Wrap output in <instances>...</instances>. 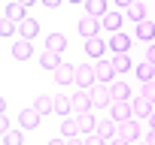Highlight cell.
<instances>
[{
	"mask_svg": "<svg viewBox=\"0 0 155 145\" xmlns=\"http://www.w3.org/2000/svg\"><path fill=\"white\" fill-rule=\"evenodd\" d=\"M40 66L55 72V69L61 66V54H58V51H52V48H43V51H40Z\"/></svg>",
	"mask_w": 155,
	"mask_h": 145,
	"instance_id": "obj_12",
	"label": "cell"
},
{
	"mask_svg": "<svg viewBox=\"0 0 155 145\" xmlns=\"http://www.w3.org/2000/svg\"><path fill=\"white\" fill-rule=\"evenodd\" d=\"M34 109H37L40 115H52V112H55V97H46V94H40V97L34 100Z\"/></svg>",
	"mask_w": 155,
	"mask_h": 145,
	"instance_id": "obj_20",
	"label": "cell"
},
{
	"mask_svg": "<svg viewBox=\"0 0 155 145\" xmlns=\"http://www.w3.org/2000/svg\"><path fill=\"white\" fill-rule=\"evenodd\" d=\"M88 91H91V109H110V103H113V88H110L107 82H97V85H91Z\"/></svg>",
	"mask_w": 155,
	"mask_h": 145,
	"instance_id": "obj_1",
	"label": "cell"
},
{
	"mask_svg": "<svg viewBox=\"0 0 155 145\" xmlns=\"http://www.w3.org/2000/svg\"><path fill=\"white\" fill-rule=\"evenodd\" d=\"M107 145H134V142H128V139H122V136H113Z\"/></svg>",
	"mask_w": 155,
	"mask_h": 145,
	"instance_id": "obj_34",
	"label": "cell"
},
{
	"mask_svg": "<svg viewBox=\"0 0 155 145\" xmlns=\"http://www.w3.org/2000/svg\"><path fill=\"white\" fill-rule=\"evenodd\" d=\"M131 109H134V118H149V115H152V109H155V103H152V100H146V97L140 94L137 100H131Z\"/></svg>",
	"mask_w": 155,
	"mask_h": 145,
	"instance_id": "obj_9",
	"label": "cell"
},
{
	"mask_svg": "<svg viewBox=\"0 0 155 145\" xmlns=\"http://www.w3.org/2000/svg\"><path fill=\"white\" fill-rule=\"evenodd\" d=\"M46 145H67V139H64V136H58V139H52V142H46Z\"/></svg>",
	"mask_w": 155,
	"mask_h": 145,
	"instance_id": "obj_39",
	"label": "cell"
},
{
	"mask_svg": "<svg viewBox=\"0 0 155 145\" xmlns=\"http://www.w3.org/2000/svg\"><path fill=\"white\" fill-rule=\"evenodd\" d=\"M146 142H149V145H155V130H149V136H146Z\"/></svg>",
	"mask_w": 155,
	"mask_h": 145,
	"instance_id": "obj_41",
	"label": "cell"
},
{
	"mask_svg": "<svg viewBox=\"0 0 155 145\" xmlns=\"http://www.w3.org/2000/svg\"><path fill=\"white\" fill-rule=\"evenodd\" d=\"M101 27L110 30V33H119V30H122V12H107V15L101 18Z\"/></svg>",
	"mask_w": 155,
	"mask_h": 145,
	"instance_id": "obj_16",
	"label": "cell"
},
{
	"mask_svg": "<svg viewBox=\"0 0 155 145\" xmlns=\"http://www.w3.org/2000/svg\"><path fill=\"white\" fill-rule=\"evenodd\" d=\"M76 118V127H79V133L85 136V133H94V124H97V118L91 115V112H82V115H73Z\"/></svg>",
	"mask_w": 155,
	"mask_h": 145,
	"instance_id": "obj_15",
	"label": "cell"
},
{
	"mask_svg": "<svg viewBox=\"0 0 155 145\" xmlns=\"http://www.w3.org/2000/svg\"><path fill=\"white\" fill-rule=\"evenodd\" d=\"M40 118H43V115H40L34 106H31V109H21V112H18V127H21V130H34V127H40Z\"/></svg>",
	"mask_w": 155,
	"mask_h": 145,
	"instance_id": "obj_8",
	"label": "cell"
},
{
	"mask_svg": "<svg viewBox=\"0 0 155 145\" xmlns=\"http://www.w3.org/2000/svg\"><path fill=\"white\" fill-rule=\"evenodd\" d=\"M116 136H122V139H128V142H137L140 139V127H137V121H119L116 124Z\"/></svg>",
	"mask_w": 155,
	"mask_h": 145,
	"instance_id": "obj_6",
	"label": "cell"
},
{
	"mask_svg": "<svg viewBox=\"0 0 155 145\" xmlns=\"http://www.w3.org/2000/svg\"><path fill=\"white\" fill-rule=\"evenodd\" d=\"M149 124H152V130H155V109H152V115H149Z\"/></svg>",
	"mask_w": 155,
	"mask_h": 145,
	"instance_id": "obj_43",
	"label": "cell"
},
{
	"mask_svg": "<svg viewBox=\"0 0 155 145\" xmlns=\"http://www.w3.org/2000/svg\"><path fill=\"white\" fill-rule=\"evenodd\" d=\"M43 6H49V9H55V6H61V0H40Z\"/></svg>",
	"mask_w": 155,
	"mask_h": 145,
	"instance_id": "obj_38",
	"label": "cell"
},
{
	"mask_svg": "<svg viewBox=\"0 0 155 145\" xmlns=\"http://www.w3.org/2000/svg\"><path fill=\"white\" fill-rule=\"evenodd\" d=\"M97 30H101V18H94V15H82L79 18V33H82V39H88V36H97Z\"/></svg>",
	"mask_w": 155,
	"mask_h": 145,
	"instance_id": "obj_7",
	"label": "cell"
},
{
	"mask_svg": "<svg viewBox=\"0 0 155 145\" xmlns=\"http://www.w3.org/2000/svg\"><path fill=\"white\" fill-rule=\"evenodd\" d=\"M113 72H116V69H113V60H97V63H94V79H97V82H107V85H110V82H113Z\"/></svg>",
	"mask_w": 155,
	"mask_h": 145,
	"instance_id": "obj_13",
	"label": "cell"
},
{
	"mask_svg": "<svg viewBox=\"0 0 155 145\" xmlns=\"http://www.w3.org/2000/svg\"><path fill=\"white\" fill-rule=\"evenodd\" d=\"M55 115H61V118H67V115H70V97H67V94L55 97Z\"/></svg>",
	"mask_w": 155,
	"mask_h": 145,
	"instance_id": "obj_29",
	"label": "cell"
},
{
	"mask_svg": "<svg viewBox=\"0 0 155 145\" xmlns=\"http://www.w3.org/2000/svg\"><path fill=\"white\" fill-rule=\"evenodd\" d=\"M46 48H52V51L61 54V51L67 48V36H64V33H49V36H46Z\"/></svg>",
	"mask_w": 155,
	"mask_h": 145,
	"instance_id": "obj_23",
	"label": "cell"
},
{
	"mask_svg": "<svg viewBox=\"0 0 155 145\" xmlns=\"http://www.w3.org/2000/svg\"><path fill=\"white\" fill-rule=\"evenodd\" d=\"M85 12L94 15V18H104L110 9H107V0H85Z\"/></svg>",
	"mask_w": 155,
	"mask_h": 145,
	"instance_id": "obj_22",
	"label": "cell"
},
{
	"mask_svg": "<svg viewBox=\"0 0 155 145\" xmlns=\"http://www.w3.org/2000/svg\"><path fill=\"white\" fill-rule=\"evenodd\" d=\"M3 145H25V130H21V127H15V130L9 127V130L3 133Z\"/></svg>",
	"mask_w": 155,
	"mask_h": 145,
	"instance_id": "obj_25",
	"label": "cell"
},
{
	"mask_svg": "<svg viewBox=\"0 0 155 145\" xmlns=\"http://www.w3.org/2000/svg\"><path fill=\"white\" fill-rule=\"evenodd\" d=\"M134 63H131V57H128V51H119V54H113V69L116 72H128Z\"/></svg>",
	"mask_w": 155,
	"mask_h": 145,
	"instance_id": "obj_24",
	"label": "cell"
},
{
	"mask_svg": "<svg viewBox=\"0 0 155 145\" xmlns=\"http://www.w3.org/2000/svg\"><path fill=\"white\" fill-rule=\"evenodd\" d=\"M137 39H143V42H152V39H155V21H149V18L137 21Z\"/></svg>",
	"mask_w": 155,
	"mask_h": 145,
	"instance_id": "obj_19",
	"label": "cell"
},
{
	"mask_svg": "<svg viewBox=\"0 0 155 145\" xmlns=\"http://www.w3.org/2000/svg\"><path fill=\"white\" fill-rule=\"evenodd\" d=\"M110 115H113V121L119 124V121L134 118V109H131V103H128V100H113V103H110Z\"/></svg>",
	"mask_w": 155,
	"mask_h": 145,
	"instance_id": "obj_4",
	"label": "cell"
},
{
	"mask_svg": "<svg viewBox=\"0 0 155 145\" xmlns=\"http://www.w3.org/2000/svg\"><path fill=\"white\" fill-rule=\"evenodd\" d=\"M110 45L101 39V36H88L85 39V54L91 57V60H104V51H107Z\"/></svg>",
	"mask_w": 155,
	"mask_h": 145,
	"instance_id": "obj_5",
	"label": "cell"
},
{
	"mask_svg": "<svg viewBox=\"0 0 155 145\" xmlns=\"http://www.w3.org/2000/svg\"><path fill=\"white\" fill-rule=\"evenodd\" d=\"M143 145H149V142H143Z\"/></svg>",
	"mask_w": 155,
	"mask_h": 145,
	"instance_id": "obj_46",
	"label": "cell"
},
{
	"mask_svg": "<svg viewBox=\"0 0 155 145\" xmlns=\"http://www.w3.org/2000/svg\"><path fill=\"white\" fill-rule=\"evenodd\" d=\"M137 79H140V82H152V79H155V63H149V60L137 63Z\"/></svg>",
	"mask_w": 155,
	"mask_h": 145,
	"instance_id": "obj_26",
	"label": "cell"
},
{
	"mask_svg": "<svg viewBox=\"0 0 155 145\" xmlns=\"http://www.w3.org/2000/svg\"><path fill=\"white\" fill-rule=\"evenodd\" d=\"M6 18H12L15 24H21L28 18V6H21L18 0H9V3H6Z\"/></svg>",
	"mask_w": 155,
	"mask_h": 145,
	"instance_id": "obj_14",
	"label": "cell"
},
{
	"mask_svg": "<svg viewBox=\"0 0 155 145\" xmlns=\"http://www.w3.org/2000/svg\"><path fill=\"white\" fill-rule=\"evenodd\" d=\"M3 109H6V100H3V97H0V112H3Z\"/></svg>",
	"mask_w": 155,
	"mask_h": 145,
	"instance_id": "obj_44",
	"label": "cell"
},
{
	"mask_svg": "<svg viewBox=\"0 0 155 145\" xmlns=\"http://www.w3.org/2000/svg\"><path fill=\"white\" fill-rule=\"evenodd\" d=\"M18 30V24L12 21V18H6V15H0V36H12Z\"/></svg>",
	"mask_w": 155,
	"mask_h": 145,
	"instance_id": "obj_31",
	"label": "cell"
},
{
	"mask_svg": "<svg viewBox=\"0 0 155 145\" xmlns=\"http://www.w3.org/2000/svg\"><path fill=\"white\" fill-rule=\"evenodd\" d=\"M140 94H143L146 100H152V103H155V79H152V82H143V91H140Z\"/></svg>",
	"mask_w": 155,
	"mask_h": 145,
	"instance_id": "obj_32",
	"label": "cell"
},
{
	"mask_svg": "<svg viewBox=\"0 0 155 145\" xmlns=\"http://www.w3.org/2000/svg\"><path fill=\"white\" fill-rule=\"evenodd\" d=\"M37 33H40V21H37V18H25V21L18 24V36H21V39H34Z\"/></svg>",
	"mask_w": 155,
	"mask_h": 145,
	"instance_id": "obj_17",
	"label": "cell"
},
{
	"mask_svg": "<svg viewBox=\"0 0 155 145\" xmlns=\"http://www.w3.org/2000/svg\"><path fill=\"white\" fill-rule=\"evenodd\" d=\"M6 130H9V121H6V115H3V112H0V136H3Z\"/></svg>",
	"mask_w": 155,
	"mask_h": 145,
	"instance_id": "obj_35",
	"label": "cell"
},
{
	"mask_svg": "<svg viewBox=\"0 0 155 145\" xmlns=\"http://www.w3.org/2000/svg\"><path fill=\"white\" fill-rule=\"evenodd\" d=\"M113 3H116V6H125V9H128V6L134 3V0H113Z\"/></svg>",
	"mask_w": 155,
	"mask_h": 145,
	"instance_id": "obj_40",
	"label": "cell"
},
{
	"mask_svg": "<svg viewBox=\"0 0 155 145\" xmlns=\"http://www.w3.org/2000/svg\"><path fill=\"white\" fill-rule=\"evenodd\" d=\"M88 109H91V91L79 88L76 94H70V112H73V115H82V112H88Z\"/></svg>",
	"mask_w": 155,
	"mask_h": 145,
	"instance_id": "obj_2",
	"label": "cell"
},
{
	"mask_svg": "<svg viewBox=\"0 0 155 145\" xmlns=\"http://www.w3.org/2000/svg\"><path fill=\"white\" fill-rule=\"evenodd\" d=\"M21 6H34V3H40V0H18Z\"/></svg>",
	"mask_w": 155,
	"mask_h": 145,
	"instance_id": "obj_42",
	"label": "cell"
},
{
	"mask_svg": "<svg viewBox=\"0 0 155 145\" xmlns=\"http://www.w3.org/2000/svg\"><path fill=\"white\" fill-rule=\"evenodd\" d=\"M31 54H34V45H31V39H21V36H18V39L12 42V57H15V60H28Z\"/></svg>",
	"mask_w": 155,
	"mask_h": 145,
	"instance_id": "obj_11",
	"label": "cell"
},
{
	"mask_svg": "<svg viewBox=\"0 0 155 145\" xmlns=\"http://www.w3.org/2000/svg\"><path fill=\"white\" fill-rule=\"evenodd\" d=\"M94 136H101L104 142H110V139L116 136V127H113V118H110V121H97V124H94Z\"/></svg>",
	"mask_w": 155,
	"mask_h": 145,
	"instance_id": "obj_21",
	"label": "cell"
},
{
	"mask_svg": "<svg viewBox=\"0 0 155 145\" xmlns=\"http://www.w3.org/2000/svg\"><path fill=\"white\" fill-rule=\"evenodd\" d=\"M82 142H85V145H107V142H104L101 136H94V133H85V136H82Z\"/></svg>",
	"mask_w": 155,
	"mask_h": 145,
	"instance_id": "obj_33",
	"label": "cell"
},
{
	"mask_svg": "<svg viewBox=\"0 0 155 145\" xmlns=\"http://www.w3.org/2000/svg\"><path fill=\"white\" fill-rule=\"evenodd\" d=\"M76 85H79V88H91V85H97V79H94V66L91 63H79V66H76Z\"/></svg>",
	"mask_w": 155,
	"mask_h": 145,
	"instance_id": "obj_3",
	"label": "cell"
},
{
	"mask_svg": "<svg viewBox=\"0 0 155 145\" xmlns=\"http://www.w3.org/2000/svg\"><path fill=\"white\" fill-rule=\"evenodd\" d=\"M107 45H110L116 54H119V51H128V48H131V36L119 30V33H113V36H110V42H107Z\"/></svg>",
	"mask_w": 155,
	"mask_h": 145,
	"instance_id": "obj_18",
	"label": "cell"
},
{
	"mask_svg": "<svg viewBox=\"0 0 155 145\" xmlns=\"http://www.w3.org/2000/svg\"><path fill=\"white\" fill-rule=\"evenodd\" d=\"M146 60H149V63H155V42L146 48Z\"/></svg>",
	"mask_w": 155,
	"mask_h": 145,
	"instance_id": "obj_36",
	"label": "cell"
},
{
	"mask_svg": "<svg viewBox=\"0 0 155 145\" xmlns=\"http://www.w3.org/2000/svg\"><path fill=\"white\" fill-rule=\"evenodd\" d=\"M128 18H131V21H143V18H146V6L140 3V0H134V3L128 6Z\"/></svg>",
	"mask_w": 155,
	"mask_h": 145,
	"instance_id": "obj_28",
	"label": "cell"
},
{
	"mask_svg": "<svg viewBox=\"0 0 155 145\" xmlns=\"http://www.w3.org/2000/svg\"><path fill=\"white\" fill-rule=\"evenodd\" d=\"M61 136H79V127H76V118H64L61 121Z\"/></svg>",
	"mask_w": 155,
	"mask_h": 145,
	"instance_id": "obj_30",
	"label": "cell"
},
{
	"mask_svg": "<svg viewBox=\"0 0 155 145\" xmlns=\"http://www.w3.org/2000/svg\"><path fill=\"white\" fill-rule=\"evenodd\" d=\"M67 3H85V0H67Z\"/></svg>",
	"mask_w": 155,
	"mask_h": 145,
	"instance_id": "obj_45",
	"label": "cell"
},
{
	"mask_svg": "<svg viewBox=\"0 0 155 145\" xmlns=\"http://www.w3.org/2000/svg\"><path fill=\"white\" fill-rule=\"evenodd\" d=\"M113 100H131V85L128 82H113Z\"/></svg>",
	"mask_w": 155,
	"mask_h": 145,
	"instance_id": "obj_27",
	"label": "cell"
},
{
	"mask_svg": "<svg viewBox=\"0 0 155 145\" xmlns=\"http://www.w3.org/2000/svg\"><path fill=\"white\" fill-rule=\"evenodd\" d=\"M67 145H85L82 136H67Z\"/></svg>",
	"mask_w": 155,
	"mask_h": 145,
	"instance_id": "obj_37",
	"label": "cell"
},
{
	"mask_svg": "<svg viewBox=\"0 0 155 145\" xmlns=\"http://www.w3.org/2000/svg\"><path fill=\"white\" fill-rule=\"evenodd\" d=\"M55 82H58V85H73V82H76V66H73V63H61V66L55 69Z\"/></svg>",
	"mask_w": 155,
	"mask_h": 145,
	"instance_id": "obj_10",
	"label": "cell"
}]
</instances>
